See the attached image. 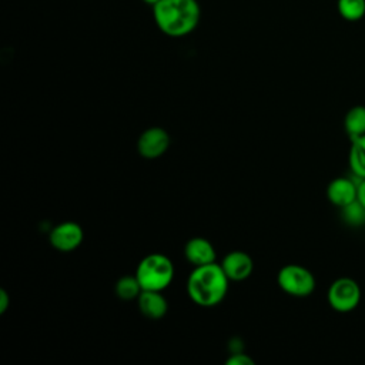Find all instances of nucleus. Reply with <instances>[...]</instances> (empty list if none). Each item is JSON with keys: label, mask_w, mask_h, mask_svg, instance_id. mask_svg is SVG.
Masks as SVG:
<instances>
[{"label": "nucleus", "mask_w": 365, "mask_h": 365, "mask_svg": "<svg viewBox=\"0 0 365 365\" xmlns=\"http://www.w3.org/2000/svg\"><path fill=\"white\" fill-rule=\"evenodd\" d=\"M153 7L155 26L168 37H184L192 33L201 17L197 0H160Z\"/></svg>", "instance_id": "obj_1"}, {"label": "nucleus", "mask_w": 365, "mask_h": 365, "mask_svg": "<svg viewBox=\"0 0 365 365\" xmlns=\"http://www.w3.org/2000/svg\"><path fill=\"white\" fill-rule=\"evenodd\" d=\"M228 277L220 264L194 267L187 279V294L201 307L218 305L228 292Z\"/></svg>", "instance_id": "obj_2"}, {"label": "nucleus", "mask_w": 365, "mask_h": 365, "mask_svg": "<svg viewBox=\"0 0 365 365\" xmlns=\"http://www.w3.org/2000/svg\"><path fill=\"white\" fill-rule=\"evenodd\" d=\"M173 261L160 252L145 255L137 265L135 277L143 289L164 291L174 279Z\"/></svg>", "instance_id": "obj_3"}, {"label": "nucleus", "mask_w": 365, "mask_h": 365, "mask_svg": "<svg viewBox=\"0 0 365 365\" xmlns=\"http://www.w3.org/2000/svg\"><path fill=\"white\" fill-rule=\"evenodd\" d=\"M278 287L288 295L304 298L314 292L315 289V277L314 274L298 264L284 265L277 275Z\"/></svg>", "instance_id": "obj_4"}, {"label": "nucleus", "mask_w": 365, "mask_h": 365, "mask_svg": "<svg viewBox=\"0 0 365 365\" xmlns=\"http://www.w3.org/2000/svg\"><path fill=\"white\" fill-rule=\"evenodd\" d=\"M361 287L359 284L349 277L336 278L328 288V304L336 312H351L361 302Z\"/></svg>", "instance_id": "obj_5"}, {"label": "nucleus", "mask_w": 365, "mask_h": 365, "mask_svg": "<svg viewBox=\"0 0 365 365\" xmlns=\"http://www.w3.org/2000/svg\"><path fill=\"white\" fill-rule=\"evenodd\" d=\"M170 134L161 127H150L144 130L137 140V151L147 160L161 157L170 147Z\"/></svg>", "instance_id": "obj_6"}, {"label": "nucleus", "mask_w": 365, "mask_h": 365, "mask_svg": "<svg viewBox=\"0 0 365 365\" xmlns=\"http://www.w3.org/2000/svg\"><path fill=\"white\" fill-rule=\"evenodd\" d=\"M84 238V232L80 224L74 221H64L57 224L50 232V244L61 252L74 251Z\"/></svg>", "instance_id": "obj_7"}, {"label": "nucleus", "mask_w": 365, "mask_h": 365, "mask_svg": "<svg viewBox=\"0 0 365 365\" xmlns=\"http://www.w3.org/2000/svg\"><path fill=\"white\" fill-rule=\"evenodd\" d=\"M220 265L230 281H244L252 274L254 269L252 258L244 251L228 252Z\"/></svg>", "instance_id": "obj_8"}, {"label": "nucleus", "mask_w": 365, "mask_h": 365, "mask_svg": "<svg viewBox=\"0 0 365 365\" xmlns=\"http://www.w3.org/2000/svg\"><path fill=\"white\" fill-rule=\"evenodd\" d=\"M358 182L349 177H336L327 187V198L331 204L342 208L356 200Z\"/></svg>", "instance_id": "obj_9"}, {"label": "nucleus", "mask_w": 365, "mask_h": 365, "mask_svg": "<svg viewBox=\"0 0 365 365\" xmlns=\"http://www.w3.org/2000/svg\"><path fill=\"white\" fill-rule=\"evenodd\" d=\"M184 255H185V259L192 267L215 262V248L204 237H194L188 240L184 247Z\"/></svg>", "instance_id": "obj_10"}, {"label": "nucleus", "mask_w": 365, "mask_h": 365, "mask_svg": "<svg viewBox=\"0 0 365 365\" xmlns=\"http://www.w3.org/2000/svg\"><path fill=\"white\" fill-rule=\"evenodd\" d=\"M140 312L148 319H161L168 311V302L163 295V291L143 289L137 298Z\"/></svg>", "instance_id": "obj_11"}, {"label": "nucleus", "mask_w": 365, "mask_h": 365, "mask_svg": "<svg viewBox=\"0 0 365 365\" xmlns=\"http://www.w3.org/2000/svg\"><path fill=\"white\" fill-rule=\"evenodd\" d=\"M348 164L355 178L358 180L365 178V134L351 138Z\"/></svg>", "instance_id": "obj_12"}, {"label": "nucleus", "mask_w": 365, "mask_h": 365, "mask_svg": "<svg viewBox=\"0 0 365 365\" xmlns=\"http://www.w3.org/2000/svg\"><path fill=\"white\" fill-rule=\"evenodd\" d=\"M344 130L349 140L365 134V106L351 107L344 117Z\"/></svg>", "instance_id": "obj_13"}, {"label": "nucleus", "mask_w": 365, "mask_h": 365, "mask_svg": "<svg viewBox=\"0 0 365 365\" xmlns=\"http://www.w3.org/2000/svg\"><path fill=\"white\" fill-rule=\"evenodd\" d=\"M115 295L123 301H134L140 297L143 288L134 275H123L114 285Z\"/></svg>", "instance_id": "obj_14"}, {"label": "nucleus", "mask_w": 365, "mask_h": 365, "mask_svg": "<svg viewBox=\"0 0 365 365\" xmlns=\"http://www.w3.org/2000/svg\"><path fill=\"white\" fill-rule=\"evenodd\" d=\"M339 16L346 21H359L365 16V0H338Z\"/></svg>", "instance_id": "obj_15"}, {"label": "nucleus", "mask_w": 365, "mask_h": 365, "mask_svg": "<svg viewBox=\"0 0 365 365\" xmlns=\"http://www.w3.org/2000/svg\"><path fill=\"white\" fill-rule=\"evenodd\" d=\"M341 214L345 224L351 227H361L365 224V207L358 200L342 207Z\"/></svg>", "instance_id": "obj_16"}, {"label": "nucleus", "mask_w": 365, "mask_h": 365, "mask_svg": "<svg viewBox=\"0 0 365 365\" xmlns=\"http://www.w3.org/2000/svg\"><path fill=\"white\" fill-rule=\"evenodd\" d=\"M227 365H252L254 361L247 355L244 354L242 351H238V352H232L230 358H227Z\"/></svg>", "instance_id": "obj_17"}, {"label": "nucleus", "mask_w": 365, "mask_h": 365, "mask_svg": "<svg viewBox=\"0 0 365 365\" xmlns=\"http://www.w3.org/2000/svg\"><path fill=\"white\" fill-rule=\"evenodd\" d=\"M9 304H10V298H9V294L4 288L0 289V314H4L9 308Z\"/></svg>", "instance_id": "obj_18"}, {"label": "nucleus", "mask_w": 365, "mask_h": 365, "mask_svg": "<svg viewBox=\"0 0 365 365\" xmlns=\"http://www.w3.org/2000/svg\"><path fill=\"white\" fill-rule=\"evenodd\" d=\"M356 200L365 207V178L358 180V195Z\"/></svg>", "instance_id": "obj_19"}, {"label": "nucleus", "mask_w": 365, "mask_h": 365, "mask_svg": "<svg viewBox=\"0 0 365 365\" xmlns=\"http://www.w3.org/2000/svg\"><path fill=\"white\" fill-rule=\"evenodd\" d=\"M145 4H148V6H154L157 1H160V0H143Z\"/></svg>", "instance_id": "obj_20"}]
</instances>
